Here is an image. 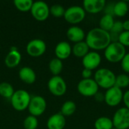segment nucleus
<instances>
[{
  "instance_id": "f257e3e1",
  "label": "nucleus",
  "mask_w": 129,
  "mask_h": 129,
  "mask_svg": "<svg viewBox=\"0 0 129 129\" xmlns=\"http://www.w3.org/2000/svg\"><path fill=\"white\" fill-rule=\"evenodd\" d=\"M85 39L88 48L94 51L105 50L111 43L110 32L105 31L100 27H95L89 30Z\"/></svg>"
},
{
  "instance_id": "f03ea898",
  "label": "nucleus",
  "mask_w": 129,
  "mask_h": 129,
  "mask_svg": "<svg viewBox=\"0 0 129 129\" xmlns=\"http://www.w3.org/2000/svg\"><path fill=\"white\" fill-rule=\"evenodd\" d=\"M116 76L111 70L100 68L94 73V80L99 88L107 90L115 86Z\"/></svg>"
},
{
  "instance_id": "7ed1b4c3",
  "label": "nucleus",
  "mask_w": 129,
  "mask_h": 129,
  "mask_svg": "<svg viewBox=\"0 0 129 129\" xmlns=\"http://www.w3.org/2000/svg\"><path fill=\"white\" fill-rule=\"evenodd\" d=\"M126 48L119 42H111L104 50L106 60L112 63L121 62L126 54Z\"/></svg>"
},
{
  "instance_id": "20e7f679",
  "label": "nucleus",
  "mask_w": 129,
  "mask_h": 129,
  "mask_svg": "<svg viewBox=\"0 0 129 129\" xmlns=\"http://www.w3.org/2000/svg\"><path fill=\"white\" fill-rule=\"evenodd\" d=\"M31 97L29 94L23 89L14 91L11 98V103L13 108L17 111H23L28 108Z\"/></svg>"
},
{
  "instance_id": "39448f33",
  "label": "nucleus",
  "mask_w": 129,
  "mask_h": 129,
  "mask_svg": "<svg viewBox=\"0 0 129 129\" xmlns=\"http://www.w3.org/2000/svg\"><path fill=\"white\" fill-rule=\"evenodd\" d=\"M86 12L81 6L74 5L65 10L63 17L67 22L71 24H77L83 21L85 17Z\"/></svg>"
},
{
  "instance_id": "423d86ee",
  "label": "nucleus",
  "mask_w": 129,
  "mask_h": 129,
  "mask_svg": "<svg viewBox=\"0 0 129 129\" xmlns=\"http://www.w3.org/2000/svg\"><path fill=\"white\" fill-rule=\"evenodd\" d=\"M79 93L84 97H94L99 90V87L93 79H82L77 85Z\"/></svg>"
},
{
  "instance_id": "0eeeda50",
  "label": "nucleus",
  "mask_w": 129,
  "mask_h": 129,
  "mask_svg": "<svg viewBox=\"0 0 129 129\" xmlns=\"http://www.w3.org/2000/svg\"><path fill=\"white\" fill-rule=\"evenodd\" d=\"M48 88L53 95L60 97L66 93L67 87L66 82L61 76H53L48 82Z\"/></svg>"
},
{
  "instance_id": "6e6552de",
  "label": "nucleus",
  "mask_w": 129,
  "mask_h": 129,
  "mask_svg": "<svg viewBox=\"0 0 129 129\" xmlns=\"http://www.w3.org/2000/svg\"><path fill=\"white\" fill-rule=\"evenodd\" d=\"M112 122L115 128H129V110L125 107L118 109L113 115Z\"/></svg>"
},
{
  "instance_id": "1a4fd4ad",
  "label": "nucleus",
  "mask_w": 129,
  "mask_h": 129,
  "mask_svg": "<svg viewBox=\"0 0 129 129\" xmlns=\"http://www.w3.org/2000/svg\"><path fill=\"white\" fill-rule=\"evenodd\" d=\"M123 94L122 89L113 86L106 91L104 94V102L110 107H116L122 101Z\"/></svg>"
},
{
  "instance_id": "9d476101",
  "label": "nucleus",
  "mask_w": 129,
  "mask_h": 129,
  "mask_svg": "<svg viewBox=\"0 0 129 129\" xmlns=\"http://www.w3.org/2000/svg\"><path fill=\"white\" fill-rule=\"evenodd\" d=\"M30 11L34 19L38 21H45L49 17L50 8L45 2L38 1L33 2Z\"/></svg>"
},
{
  "instance_id": "9b49d317",
  "label": "nucleus",
  "mask_w": 129,
  "mask_h": 129,
  "mask_svg": "<svg viewBox=\"0 0 129 129\" xmlns=\"http://www.w3.org/2000/svg\"><path fill=\"white\" fill-rule=\"evenodd\" d=\"M46 107L47 104L45 100L42 96L36 95L31 98L27 109L30 115L37 117L41 116L45 111Z\"/></svg>"
},
{
  "instance_id": "f8f14e48",
  "label": "nucleus",
  "mask_w": 129,
  "mask_h": 129,
  "mask_svg": "<svg viewBox=\"0 0 129 129\" xmlns=\"http://www.w3.org/2000/svg\"><path fill=\"white\" fill-rule=\"evenodd\" d=\"M46 51L45 42L39 39H36L29 41L26 45L27 54L33 57H38L44 54Z\"/></svg>"
},
{
  "instance_id": "ddd939ff",
  "label": "nucleus",
  "mask_w": 129,
  "mask_h": 129,
  "mask_svg": "<svg viewBox=\"0 0 129 129\" xmlns=\"http://www.w3.org/2000/svg\"><path fill=\"white\" fill-rule=\"evenodd\" d=\"M101 56L98 51H89L82 60V63L85 69H88L91 70H95L98 68V67L101 63Z\"/></svg>"
},
{
  "instance_id": "4468645a",
  "label": "nucleus",
  "mask_w": 129,
  "mask_h": 129,
  "mask_svg": "<svg viewBox=\"0 0 129 129\" xmlns=\"http://www.w3.org/2000/svg\"><path fill=\"white\" fill-rule=\"evenodd\" d=\"M106 7L105 0H85L83 2V8L85 12L96 14L101 12Z\"/></svg>"
},
{
  "instance_id": "2eb2a0df",
  "label": "nucleus",
  "mask_w": 129,
  "mask_h": 129,
  "mask_svg": "<svg viewBox=\"0 0 129 129\" xmlns=\"http://www.w3.org/2000/svg\"><path fill=\"white\" fill-rule=\"evenodd\" d=\"M21 60V54L15 47H11L5 59V63L8 68H14L19 65Z\"/></svg>"
},
{
  "instance_id": "dca6fc26",
  "label": "nucleus",
  "mask_w": 129,
  "mask_h": 129,
  "mask_svg": "<svg viewBox=\"0 0 129 129\" xmlns=\"http://www.w3.org/2000/svg\"><path fill=\"white\" fill-rule=\"evenodd\" d=\"M84 30L78 26H72L67 31V36L70 42L78 43L85 39Z\"/></svg>"
},
{
  "instance_id": "f3484780",
  "label": "nucleus",
  "mask_w": 129,
  "mask_h": 129,
  "mask_svg": "<svg viewBox=\"0 0 129 129\" xmlns=\"http://www.w3.org/2000/svg\"><path fill=\"white\" fill-rule=\"evenodd\" d=\"M54 53L56 54L57 58L60 60H65L68 58L72 54V47L70 43L67 42H59L54 49Z\"/></svg>"
},
{
  "instance_id": "a211bd4d",
  "label": "nucleus",
  "mask_w": 129,
  "mask_h": 129,
  "mask_svg": "<svg viewBox=\"0 0 129 129\" xmlns=\"http://www.w3.org/2000/svg\"><path fill=\"white\" fill-rule=\"evenodd\" d=\"M65 125V116H63L60 113L52 115L47 122V127L48 129H63Z\"/></svg>"
},
{
  "instance_id": "6ab92c4d",
  "label": "nucleus",
  "mask_w": 129,
  "mask_h": 129,
  "mask_svg": "<svg viewBox=\"0 0 129 129\" xmlns=\"http://www.w3.org/2000/svg\"><path fill=\"white\" fill-rule=\"evenodd\" d=\"M20 79L26 84H33L36 80V75L35 71L28 67H22L19 71Z\"/></svg>"
},
{
  "instance_id": "aec40b11",
  "label": "nucleus",
  "mask_w": 129,
  "mask_h": 129,
  "mask_svg": "<svg viewBox=\"0 0 129 129\" xmlns=\"http://www.w3.org/2000/svg\"><path fill=\"white\" fill-rule=\"evenodd\" d=\"M89 50L90 48H88L86 42L82 41L78 43H75V45L72 48V53L74 56L77 57L83 58L89 52Z\"/></svg>"
},
{
  "instance_id": "412c9836",
  "label": "nucleus",
  "mask_w": 129,
  "mask_h": 129,
  "mask_svg": "<svg viewBox=\"0 0 129 129\" xmlns=\"http://www.w3.org/2000/svg\"><path fill=\"white\" fill-rule=\"evenodd\" d=\"M128 5L127 2L120 1L113 5V14L119 17L125 16L128 12Z\"/></svg>"
},
{
  "instance_id": "4be33fe9",
  "label": "nucleus",
  "mask_w": 129,
  "mask_h": 129,
  "mask_svg": "<svg viewBox=\"0 0 129 129\" xmlns=\"http://www.w3.org/2000/svg\"><path fill=\"white\" fill-rule=\"evenodd\" d=\"M115 23L113 16L111 14H105L100 20L99 21V27L105 31L110 32L113 24Z\"/></svg>"
},
{
  "instance_id": "5701e85b",
  "label": "nucleus",
  "mask_w": 129,
  "mask_h": 129,
  "mask_svg": "<svg viewBox=\"0 0 129 129\" xmlns=\"http://www.w3.org/2000/svg\"><path fill=\"white\" fill-rule=\"evenodd\" d=\"M94 126L95 129H112L113 128L112 119L106 116L98 118L94 123Z\"/></svg>"
},
{
  "instance_id": "b1692460",
  "label": "nucleus",
  "mask_w": 129,
  "mask_h": 129,
  "mask_svg": "<svg viewBox=\"0 0 129 129\" xmlns=\"http://www.w3.org/2000/svg\"><path fill=\"white\" fill-rule=\"evenodd\" d=\"M76 110V105L73 101H65L60 109V113L63 116H70L74 114Z\"/></svg>"
},
{
  "instance_id": "393cba45",
  "label": "nucleus",
  "mask_w": 129,
  "mask_h": 129,
  "mask_svg": "<svg viewBox=\"0 0 129 129\" xmlns=\"http://www.w3.org/2000/svg\"><path fill=\"white\" fill-rule=\"evenodd\" d=\"M49 70L51 73L54 76H59V74L61 73L63 70V62L61 60L58 58H53L48 65Z\"/></svg>"
},
{
  "instance_id": "a878e982",
  "label": "nucleus",
  "mask_w": 129,
  "mask_h": 129,
  "mask_svg": "<svg viewBox=\"0 0 129 129\" xmlns=\"http://www.w3.org/2000/svg\"><path fill=\"white\" fill-rule=\"evenodd\" d=\"M14 93L13 86L8 82H2L0 83V95L5 98H10Z\"/></svg>"
},
{
  "instance_id": "bb28decb",
  "label": "nucleus",
  "mask_w": 129,
  "mask_h": 129,
  "mask_svg": "<svg viewBox=\"0 0 129 129\" xmlns=\"http://www.w3.org/2000/svg\"><path fill=\"white\" fill-rule=\"evenodd\" d=\"M33 2L32 0H14V4L17 10L26 12L31 10Z\"/></svg>"
},
{
  "instance_id": "cd10ccee",
  "label": "nucleus",
  "mask_w": 129,
  "mask_h": 129,
  "mask_svg": "<svg viewBox=\"0 0 129 129\" xmlns=\"http://www.w3.org/2000/svg\"><path fill=\"white\" fill-rule=\"evenodd\" d=\"M115 86L119 88L120 89L127 88L129 86V76L127 74L122 73L116 76Z\"/></svg>"
},
{
  "instance_id": "c85d7f7f",
  "label": "nucleus",
  "mask_w": 129,
  "mask_h": 129,
  "mask_svg": "<svg viewBox=\"0 0 129 129\" xmlns=\"http://www.w3.org/2000/svg\"><path fill=\"white\" fill-rule=\"evenodd\" d=\"M23 127L25 129H36L38 127L37 117L32 115L27 116L23 121Z\"/></svg>"
},
{
  "instance_id": "c756f323",
  "label": "nucleus",
  "mask_w": 129,
  "mask_h": 129,
  "mask_svg": "<svg viewBox=\"0 0 129 129\" xmlns=\"http://www.w3.org/2000/svg\"><path fill=\"white\" fill-rule=\"evenodd\" d=\"M64 13H65V9L61 5H59V4L53 5L50 8V14H52L55 17H63Z\"/></svg>"
},
{
  "instance_id": "7c9ffc66",
  "label": "nucleus",
  "mask_w": 129,
  "mask_h": 129,
  "mask_svg": "<svg viewBox=\"0 0 129 129\" xmlns=\"http://www.w3.org/2000/svg\"><path fill=\"white\" fill-rule=\"evenodd\" d=\"M119 42L125 47H129V31H123L119 34Z\"/></svg>"
},
{
  "instance_id": "2f4dec72",
  "label": "nucleus",
  "mask_w": 129,
  "mask_h": 129,
  "mask_svg": "<svg viewBox=\"0 0 129 129\" xmlns=\"http://www.w3.org/2000/svg\"><path fill=\"white\" fill-rule=\"evenodd\" d=\"M120 63H121L122 70L125 73H129V52L126 53V54L125 55V57H123Z\"/></svg>"
},
{
  "instance_id": "473e14b6",
  "label": "nucleus",
  "mask_w": 129,
  "mask_h": 129,
  "mask_svg": "<svg viewBox=\"0 0 129 129\" xmlns=\"http://www.w3.org/2000/svg\"><path fill=\"white\" fill-rule=\"evenodd\" d=\"M124 30H123V26H122V22L120 21V20L115 21V23L113 24V26L110 32H113V33H117V34H120Z\"/></svg>"
},
{
  "instance_id": "72a5a7b5",
  "label": "nucleus",
  "mask_w": 129,
  "mask_h": 129,
  "mask_svg": "<svg viewBox=\"0 0 129 129\" xmlns=\"http://www.w3.org/2000/svg\"><path fill=\"white\" fill-rule=\"evenodd\" d=\"M91 76H92V70H91L84 68L83 70L82 71V76L84 79H91Z\"/></svg>"
},
{
  "instance_id": "f704fd0d",
  "label": "nucleus",
  "mask_w": 129,
  "mask_h": 129,
  "mask_svg": "<svg viewBox=\"0 0 129 129\" xmlns=\"http://www.w3.org/2000/svg\"><path fill=\"white\" fill-rule=\"evenodd\" d=\"M122 101L125 104V107L129 110V90L126 91L124 94H123V98H122Z\"/></svg>"
},
{
  "instance_id": "c9c22d12",
  "label": "nucleus",
  "mask_w": 129,
  "mask_h": 129,
  "mask_svg": "<svg viewBox=\"0 0 129 129\" xmlns=\"http://www.w3.org/2000/svg\"><path fill=\"white\" fill-rule=\"evenodd\" d=\"M94 97L95 100H96L98 102L101 103V102L104 101V94L103 93H101V92H99V91H98Z\"/></svg>"
},
{
  "instance_id": "e433bc0d",
  "label": "nucleus",
  "mask_w": 129,
  "mask_h": 129,
  "mask_svg": "<svg viewBox=\"0 0 129 129\" xmlns=\"http://www.w3.org/2000/svg\"><path fill=\"white\" fill-rule=\"evenodd\" d=\"M122 26L124 31H129V20H126L122 22Z\"/></svg>"
},
{
  "instance_id": "4c0bfd02",
  "label": "nucleus",
  "mask_w": 129,
  "mask_h": 129,
  "mask_svg": "<svg viewBox=\"0 0 129 129\" xmlns=\"http://www.w3.org/2000/svg\"><path fill=\"white\" fill-rule=\"evenodd\" d=\"M128 8H129V2H128Z\"/></svg>"
},
{
  "instance_id": "58836bf2",
  "label": "nucleus",
  "mask_w": 129,
  "mask_h": 129,
  "mask_svg": "<svg viewBox=\"0 0 129 129\" xmlns=\"http://www.w3.org/2000/svg\"><path fill=\"white\" fill-rule=\"evenodd\" d=\"M112 129H116V128H113Z\"/></svg>"
},
{
  "instance_id": "ea45409f",
  "label": "nucleus",
  "mask_w": 129,
  "mask_h": 129,
  "mask_svg": "<svg viewBox=\"0 0 129 129\" xmlns=\"http://www.w3.org/2000/svg\"><path fill=\"white\" fill-rule=\"evenodd\" d=\"M128 87H129V86H128Z\"/></svg>"
}]
</instances>
